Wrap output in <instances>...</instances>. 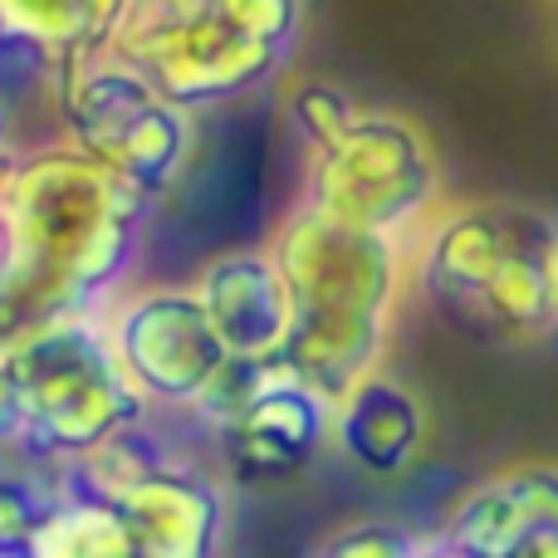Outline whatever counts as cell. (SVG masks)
Returning a JSON list of instances; mask_svg holds the SVG:
<instances>
[{"mask_svg": "<svg viewBox=\"0 0 558 558\" xmlns=\"http://www.w3.org/2000/svg\"><path fill=\"white\" fill-rule=\"evenodd\" d=\"M157 202L64 137L0 167V353L64 318L108 314Z\"/></svg>", "mask_w": 558, "mask_h": 558, "instance_id": "6da1fadb", "label": "cell"}, {"mask_svg": "<svg viewBox=\"0 0 558 558\" xmlns=\"http://www.w3.org/2000/svg\"><path fill=\"white\" fill-rule=\"evenodd\" d=\"M270 260L289 289V343L279 363L328 402L377 373L402 294L397 235L357 231L299 202L279 221Z\"/></svg>", "mask_w": 558, "mask_h": 558, "instance_id": "7a4b0ae2", "label": "cell"}, {"mask_svg": "<svg viewBox=\"0 0 558 558\" xmlns=\"http://www.w3.org/2000/svg\"><path fill=\"white\" fill-rule=\"evenodd\" d=\"M304 39V0H128L104 54L186 113L260 94Z\"/></svg>", "mask_w": 558, "mask_h": 558, "instance_id": "3957f363", "label": "cell"}, {"mask_svg": "<svg viewBox=\"0 0 558 558\" xmlns=\"http://www.w3.org/2000/svg\"><path fill=\"white\" fill-rule=\"evenodd\" d=\"M558 226L530 206L446 211L416 251V279L451 328L481 343H534L558 328Z\"/></svg>", "mask_w": 558, "mask_h": 558, "instance_id": "277c9868", "label": "cell"}, {"mask_svg": "<svg viewBox=\"0 0 558 558\" xmlns=\"http://www.w3.org/2000/svg\"><path fill=\"white\" fill-rule=\"evenodd\" d=\"M20 402V461L69 465L153 416L128 383L104 314L64 318L5 353Z\"/></svg>", "mask_w": 558, "mask_h": 558, "instance_id": "5b68a950", "label": "cell"}, {"mask_svg": "<svg viewBox=\"0 0 558 558\" xmlns=\"http://www.w3.org/2000/svg\"><path fill=\"white\" fill-rule=\"evenodd\" d=\"M54 108L59 137L69 147L108 167L133 192L153 196L157 206L177 192L196 157V113L177 108L113 54H94L59 69Z\"/></svg>", "mask_w": 558, "mask_h": 558, "instance_id": "8992f818", "label": "cell"}, {"mask_svg": "<svg viewBox=\"0 0 558 558\" xmlns=\"http://www.w3.org/2000/svg\"><path fill=\"white\" fill-rule=\"evenodd\" d=\"M304 202L343 226L402 241L436 202V153L412 118L363 108L343 137L314 153Z\"/></svg>", "mask_w": 558, "mask_h": 558, "instance_id": "52a82bcc", "label": "cell"}, {"mask_svg": "<svg viewBox=\"0 0 558 558\" xmlns=\"http://www.w3.org/2000/svg\"><path fill=\"white\" fill-rule=\"evenodd\" d=\"M216 432L221 471L235 481H294L333 441V402L284 363H231L196 407Z\"/></svg>", "mask_w": 558, "mask_h": 558, "instance_id": "ba28073f", "label": "cell"}, {"mask_svg": "<svg viewBox=\"0 0 558 558\" xmlns=\"http://www.w3.org/2000/svg\"><path fill=\"white\" fill-rule=\"evenodd\" d=\"M104 324L128 383L147 397L153 412H196L231 367V353L216 338L196 289H123L108 304Z\"/></svg>", "mask_w": 558, "mask_h": 558, "instance_id": "9c48e42d", "label": "cell"}, {"mask_svg": "<svg viewBox=\"0 0 558 558\" xmlns=\"http://www.w3.org/2000/svg\"><path fill=\"white\" fill-rule=\"evenodd\" d=\"M118 510L133 558H216L226 539V495L211 471L172 451L104 495Z\"/></svg>", "mask_w": 558, "mask_h": 558, "instance_id": "30bf717a", "label": "cell"}, {"mask_svg": "<svg viewBox=\"0 0 558 558\" xmlns=\"http://www.w3.org/2000/svg\"><path fill=\"white\" fill-rule=\"evenodd\" d=\"M465 558H558V465H510L481 481L441 534Z\"/></svg>", "mask_w": 558, "mask_h": 558, "instance_id": "8fae6325", "label": "cell"}, {"mask_svg": "<svg viewBox=\"0 0 558 558\" xmlns=\"http://www.w3.org/2000/svg\"><path fill=\"white\" fill-rule=\"evenodd\" d=\"M196 299L231 363H279L289 343V289L270 251H226L196 275Z\"/></svg>", "mask_w": 558, "mask_h": 558, "instance_id": "7c38bea8", "label": "cell"}, {"mask_svg": "<svg viewBox=\"0 0 558 558\" xmlns=\"http://www.w3.org/2000/svg\"><path fill=\"white\" fill-rule=\"evenodd\" d=\"M426 412L397 377H363L333 402V446L367 475H402L422 456Z\"/></svg>", "mask_w": 558, "mask_h": 558, "instance_id": "4fadbf2b", "label": "cell"}, {"mask_svg": "<svg viewBox=\"0 0 558 558\" xmlns=\"http://www.w3.org/2000/svg\"><path fill=\"white\" fill-rule=\"evenodd\" d=\"M59 64L0 29V167L29 147L59 143Z\"/></svg>", "mask_w": 558, "mask_h": 558, "instance_id": "5bb4252c", "label": "cell"}, {"mask_svg": "<svg viewBox=\"0 0 558 558\" xmlns=\"http://www.w3.org/2000/svg\"><path fill=\"white\" fill-rule=\"evenodd\" d=\"M123 5L128 0H0V29L64 69L104 54Z\"/></svg>", "mask_w": 558, "mask_h": 558, "instance_id": "9a60e30c", "label": "cell"}, {"mask_svg": "<svg viewBox=\"0 0 558 558\" xmlns=\"http://www.w3.org/2000/svg\"><path fill=\"white\" fill-rule=\"evenodd\" d=\"M20 558H133V549L113 505L59 481V500L49 505Z\"/></svg>", "mask_w": 558, "mask_h": 558, "instance_id": "2e32d148", "label": "cell"}, {"mask_svg": "<svg viewBox=\"0 0 558 558\" xmlns=\"http://www.w3.org/2000/svg\"><path fill=\"white\" fill-rule=\"evenodd\" d=\"M59 500V471L20 456H0V558H20L39 520Z\"/></svg>", "mask_w": 558, "mask_h": 558, "instance_id": "e0dca14e", "label": "cell"}, {"mask_svg": "<svg viewBox=\"0 0 558 558\" xmlns=\"http://www.w3.org/2000/svg\"><path fill=\"white\" fill-rule=\"evenodd\" d=\"M357 113H363V108L353 104V94H343L338 84H324V78L299 84L294 98H289V123L304 137L308 153H324L333 137H343Z\"/></svg>", "mask_w": 558, "mask_h": 558, "instance_id": "ac0fdd59", "label": "cell"}, {"mask_svg": "<svg viewBox=\"0 0 558 558\" xmlns=\"http://www.w3.org/2000/svg\"><path fill=\"white\" fill-rule=\"evenodd\" d=\"M426 554H432V544L422 534H412L407 524L357 520L343 524L338 534H328L314 558H426Z\"/></svg>", "mask_w": 558, "mask_h": 558, "instance_id": "d6986e66", "label": "cell"}, {"mask_svg": "<svg viewBox=\"0 0 558 558\" xmlns=\"http://www.w3.org/2000/svg\"><path fill=\"white\" fill-rule=\"evenodd\" d=\"M0 456H20V402L5 353H0Z\"/></svg>", "mask_w": 558, "mask_h": 558, "instance_id": "ffe728a7", "label": "cell"}, {"mask_svg": "<svg viewBox=\"0 0 558 558\" xmlns=\"http://www.w3.org/2000/svg\"><path fill=\"white\" fill-rule=\"evenodd\" d=\"M554 279H558V265H554Z\"/></svg>", "mask_w": 558, "mask_h": 558, "instance_id": "44dd1931", "label": "cell"}]
</instances>
